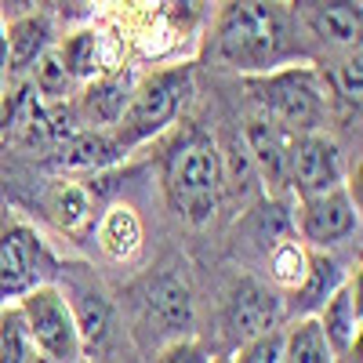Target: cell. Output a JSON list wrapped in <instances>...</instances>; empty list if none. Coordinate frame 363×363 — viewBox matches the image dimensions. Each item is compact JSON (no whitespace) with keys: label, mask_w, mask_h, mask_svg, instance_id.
<instances>
[{"label":"cell","mask_w":363,"mask_h":363,"mask_svg":"<svg viewBox=\"0 0 363 363\" xmlns=\"http://www.w3.org/2000/svg\"><path fill=\"white\" fill-rule=\"evenodd\" d=\"M211 55L222 69L262 77L306 62V40L284 0H225L211 33Z\"/></svg>","instance_id":"1"},{"label":"cell","mask_w":363,"mask_h":363,"mask_svg":"<svg viewBox=\"0 0 363 363\" xmlns=\"http://www.w3.org/2000/svg\"><path fill=\"white\" fill-rule=\"evenodd\" d=\"M222 189H225V174H222V153L215 149V142L200 131L178 138L164 160V193L174 215L196 229L207 225L218 211Z\"/></svg>","instance_id":"2"},{"label":"cell","mask_w":363,"mask_h":363,"mask_svg":"<svg viewBox=\"0 0 363 363\" xmlns=\"http://www.w3.org/2000/svg\"><path fill=\"white\" fill-rule=\"evenodd\" d=\"M247 87L265 120L287 135L320 131L330 113V95L313 62H291L262 77H247Z\"/></svg>","instance_id":"3"},{"label":"cell","mask_w":363,"mask_h":363,"mask_svg":"<svg viewBox=\"0 0 363 363\" xmlns=\"http://www.w3.org/2000/svg\"><path fill=\"white\" fill-rule=\"evenodd\" d=\"M189 95V69H160L149 73L138 84H131L128 106L120 113L116 128H109L128 149L149 142L153 135H160L164 128L174 124V116Z\"/></svg>","instance_id":"4"},{"label":"cell","mask_w":363,"mask_h":363,"mask_svg":"<svg viewBox=\"0 0 363 363\" xmlns=\"http://www.w3.org/2000/svg\"><path fill=\"white\" fill-rule=\"evenodd\" d=\"M15 306L22 313V323L29 330V342L37 352L51 356L55 363H80L84 345L77 335V320L69 309V294L55 284H37L26 294L15 298Z\"/></svg>","instance_id":"5"},{"label":"cell","mask_w":363,"mask_h":363,"mask_svg":"<svg viewBox=\"0 0 363 363\" xmlns=\"http://www.w3.org/2000/svg\"><path fill=\"white\" fill-rule=\"evenodd\" d=\"M359 233V207L349 186L301 196L294 207V236L309 251H335Z\"/></svg>","instance_id":"6"},{"label":"cell","mask_w":363,"mask_h":363,"mask_svg":"<svg viewBox=\"0 0 363 363\" xmlns=\"http://www.w3.org/2000/svg\"><path fill=\"white\" fill-rule=\"evenodd\" d=\"M48 244L26 218H4L0 225V298L15 301L29 287L48 284Z\"/></svg>","instance_id":"7"},{"label":"cell","mask_w":363,"mask_h":363,"mask_svg":"<svg viewBox=\"0 0 363 363\" xmlns=\"http://www.w3.org/2000/svg\"><path fill=\"white\" fill-rule=\"evenodd\" d=\"M287 186L301 196H316L345 186V157L335 138L323 131H306L287 138Z\"/></svg>","instance_id":"8"},{"label":"cell","mask_w":363,"mask_h":363,"mask_svg":"<svg viewBox=\"0 0 363 363\" xmlns=\"http://www.w3.org/2000/svg\"><path fill=\"white\" fill-rule=\"evenodd\" d=\"M280 320H284V294L255 277L236 280L233 291L225 294L222 323H225V335L233 338V345H244L258 335H269V330L280 327Z\"/></svg>","instance_id":"9"},{"label":"cell","mask_w":363,"mask_h":363,"mask_svg":"<svg viewBox=\"0 0 363 363\" xmlns=\"http://www.w3.org/2000/svg\"><path fill=\"white\" fill-rule=\"evenodd\" d=\"M298 29L327 51L359 48V0H294Z\"/></svg>","instance_id":"10"},{"label":"cell","mask_w":363,"mask_h":363,"mask_svg":"<svg viewBox=\"0 0 363 363\" xmlns=\"http://www.w3.org/2000/svg\"><path fill=\"white\" fill-rule=\"evenodd\" d=\"M131 149L106 128H84L73 138L58 142V153L51 157V167L62 174H87V171H106L120 164Z\"/></svg>","instance_id":"11"},{"label":"cell","mask_w":363,"mask_h":363,"mask_svg":"<svg viewBox=\"0 0 363 363\" xmlns=\"http://www.w3.org/2000/svg\"><path fill=\"white\" fill-rule=\"evenodd\" d=\"M345 269L335 255L327 251H309V269H306V280H301L287 301H284V316H316V309L345 284Z\"/></svg>","instance_id":"12"},{"label":"cell","mask_w":363,"mask_h":363,"mask_svg":"<svg viewBox=\"0 0 363 363\" xmlns=\"http://www.w3.org/2000/svg\"><path fill=\"white\" fill-rule=\"evenodd\" d=\"M287 131H280L272 120L255 116L244 131V149L255 164V174L265 182V189L287 186Z\"/></svg>","instance_id":"13"},{"label":"cell","mask_w":363,"mask_h":363,"mask_svg":"<svg viewBox=\"0 0 363 363\" xmlns=\"http://www.w3.org/2000/svg\"><path fill=\"white\" fill-rule=\"evenodd\" d=\"M142 306H145V320L149 323H157L160 335L171 338H182L189 330L193 323V298H189V287L174 280V277H160L145 287V298H142Z\"/></svg>","instance_id":"14"},{"label":"cell","mask_w":363,"mask_h":363,"mask_svg":"<svg viewBox=\"0 0 363 363\" xmlns=\"http://www.w3.org/2000/svg\"><path fill=\"white\" fill-rule=\"evenodd\" d=\"M316 320L327 335V345L338 359L352 352V345L359 342V284L349 277L323 306L316 309Z\"/></svg>","instance_id":"15"},{"label":"cell","mask_w":363,"mask_h":363,"mask_svg":"<svg viewBox=\"0 0 363 363\" xmlns=\"http://www.w3.org/2000/svg\"><path fill=\"white\" fill-rule=\"evenodd\" d=\"M131 84L124 77H91L80 95L73 99V109L80 116V128H116L120 113L128 106Z\"/></svg>","instance_id":"16"},{"label":"cell","mask_w":363,"mask_h":363,"mask_svg":"<svg viewBox=\"0 0 363 363\" xmlns=\"http://www.w3.org/2000/svg\"><path fill=\"white\" fill-rule=\"evenodd\" d=\"M4 40H8V58H4V73L22 77L33 69L37 58L55 44L51 40V18L40 11H29L22 18L4 22Z\"/></svg>","instance_id":"17"},{"label":"cell","mask_w":363,"mask_h":363,"mask_svg":"<svg viewBox=\"0 0 363 363\" xmlns=\"http://www.w3.org/2000/svg\"><path fill=\"white\" fill-rule=\"evenodd\" d=\"M48 211L58 222V229L77 236V233L91 229V222H95V196L77 178H58L48 189Z\"/></svg>","instance_id":"18"},{"label":"cell","mask_w":363,"mask_h":363,"mask_svg":"<svg viewBox=\"0 0 363 363\" xmlns=\"http://www.w3.org/2000/svg\"><path fill=\"white\" fill-rule=\"evenodd\" d=\"M280 352L284 363H338L316 316H291V323L280 330Z\"/></svg>","instance_id":"19"},{"label":"cell","mask_w":363,"mask_h":363,"mask_svg":"<svg viewBox=\"0 0 363 363\" xmlns=\"http://www.w3.org/2000/svg\"><path fill=\"white\" fill-rule=\"evenodd\" d=\"M99 247L113 262H131L142 251V222L131 207H109L99 218Z\"/></svg>","instance_id":"20"},{"label":"cell","mask_w":363,"mask_h":363,"mask_svg":"<svg viewBox=\"0 0 363 363\" xmlns=\"http://www.w3.org/2000/svg\"><path fill=\"white\" fill-rule=\"evenodd\" d=\"M269 287L280 291V294H291L301 280H306V269H309V247L301 244L298 236H284L269 247Z\"/></svg>","instance_id":"21"},{"label":"cell","mask_w":363,"mask_h":363,"mask_svg":"<svg viewBox=\"0 0 363 363\" xmlns=\"http://www.w3.org/2000/svg\"><path fill=\"white\" fill-rule=\"evenodd\" d=\"M323 87L335 95L342 106L359 109V91H363V69H359V48L330 51V69L320 73Z\"/></svg>","instance_id":"22"},{"label":"cell","mask_w":363,"mask_h":363,"mask_svg":"<svg viewBox=\"0 0 363 363\" xmlns=\"http://www.w3.org/2000/svg\"><path fill=\"white\" fill-rule=\"evenodd\" d=\"M80 301H69L73 309V320H77V335H80V345L91 349V345H102L109 327H113V313H109V301L99 294V291H84L77 294Z\"/></svg>","instance_id":"23"},{"label":"cell","mask_w":363,"mask_h":363,"mask_svg":"<svg viewBox=\"0 0 363 363\" xmlns=\"http://www.w3.org/2000/svg\"><path fill=\"white\" fill-rule=\"evenodd\" d=\"M29 87L37 91V99L40 102H66V99H73L69 91L77 87L73 84V77L66 73V66H62V58H58V51H55V44L37 58L33 62V69H29Z\"/></svg>","instance_id":"24"},{"label":"cell","mask_w":363,"mask_h":363,"mask_svg":"<svg viewBox=\"0 0 363 363\" xmlns=\"http://www.w3.org/2000/svg\"><path fill=\"white\" fill-rule=\"evenodd\" d=\"M58 58H62L66 73L73 77V84H87L91 77H99V37L91 29H77L66 40L55 44Z\"/></svg>","instance_id":"25"},{"label":"cell","mask_w":363,"mask_h":363,"mask_svg":"<svg viewBox=\"0 0 363 363\" xmlns=\"http://www.w3.org/2000/svg\"><path fill=\"white\" fill-rule=\"evenodd\" d=\"M29 349H33V342H29V330L22 323L18 306L4 301L0 306V363H22Z\"/></svg>","instance_id":"26"},{"label":"cell","mask_w":363,"mask_h":363,"mask_svg":"<svg viewBox=\"0 0 363 363\" xmlns=\"http://www.w3.org/2000/svg\"><path fill=\"white\" fill-rule=\"evenodd\" d=\"M233 363H284V352H280V327L269 330V335H258V338L244 342V345H236Z\"/></svg>","instance_id":"27"},{"label":"cell","mask_w":363,"mask_h":363,"mask_svg":"<svg viewBox=\"0 0 363 363\" xmlns=\"http://www.w3.org/2000/svg\"><path fill=\"white\" fill-rule=\"evenodd\" d=\"M153 363H211V349L189 335H182V338H171L157 349Z\"/></svg>","instance_id":"28"},{"label":"cell","mask_w":363,"mask_h":363,"mask_svg":"<svg viewBox=\"0 0 363 363\" xmlns=\"http://www.w3.org/2000/svg\"><path fill=\"white\" fill-rule=\"evenodd\" d=\"M40 0H0V18L11 22V18H22L29 11H37Z\"/></svg>","instance_id":"29"},{"label":"cell","mask_w":363,"mask_h":363,"mask_svg":"<svg viewBox=\"0 0 363 363\" xmlns=\"http://www.w3.org/2000/svg\"><path fill=\"white\" fill-rule=\"evenodd\" d=\"M22 363H55V359H51V356H44V352H37V349H29Z\"/></svg>","instance_id":"30"},{"label":"cell","mask_w":363,"mask_h":363,"mask_svg":"<svg viewBox=\"0 0 363 363\" xmlns=\"http://www.w3.org/2000/svg\"><path fill=\"white\" fill-rule=\"evenodd\" d=\"M211 363H233V352H218V356H211Z\"/></svg>","instance_id":"31"},{"label":"cell","mask_w":363,"mask_h":363,"mask_svg":"<svg viewBox=\"0 0 363 363\" xmlns=\"http://www.w3.org/2000/svg\"><path fill=\"white\" fill-rule=\"evenodd\" d=\"M0 84H4V69H0Z\"/></svg>","instance_id":"32"},{"label":"cell","mask_w":363,"mask_h":363,"mask_svg":"<svg viewBox=\"0 0 363 363\" xmlns=\"http://www.w3.org/2000/svg\"><path fill=\"white\" fill-rule=\"evenodd\" d=\"M284 4H291V0H284Z\"/></svg>","instance_id":"33"},{"label":"cell","mask_w":363,"mask_h":363,"mask_svg":"<svg viewBox=\"0 0 363 363\" xmlns=\"http://www.w3.org/2000/svg\"><path fill=\"white\" fill-rule=\"evenodd\" d=\"M80 363H84V359H80Z\"/></svg>","instance_id":"34"}]
</instances>
